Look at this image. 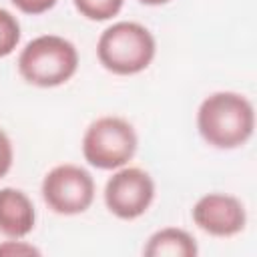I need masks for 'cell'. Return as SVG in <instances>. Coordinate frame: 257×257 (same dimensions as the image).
Segmentation results:
<instances>
[{"mask_svg": "<svg viewBox=\"0 0 257 257\" xmlns=\"http://www.w3.org/2000/svg\"><path fill=\"white\" fill-rule=\"evenodd\" d=\"M197 128L203 141L215 149L243 147L255 128L251 100L233 90H219L203 98L197 110Z\"/></svg>", "mask_w": 257, "mask_h": 257, "instance_id": "obj_1", "label": "cell"}, {"mask_svg": "<svg viewBox=\"0 0 257 257\" xmlns=\"http://www.w3.org/2000/svg\"><path fill=\"white\" fill-rule=\"evenodd\" d=\"M157 42L153 32L133 20H120L104 28L96 42V56L102 68L118 76L139 74L153 62Z\"/></svg>", "mask_w": 257, "mask_h": 257, "instance_id": "obj_2", "label": "cell"}, {"mask_svg": "<svg viewBox=\"0 0 257 257\" xmlns=\"http://www.w3.org/2000/svg\"><path fill=\"white\" fill-rule=\"evenodd\" d=\"M16 66L28 84L54 88L74 76L78 68V50L64 36L42 34L20 50Z\"/></svg>", "mask_w": 257, "mask_h": 257, "instance_id": "obj_3", "label": "cell"}, {"mask_svg": "<svg viewBox=\"0 0 257 257\" xmlns=\"http://www.w3.org/2000/svg\"><path fill=\"white\" fill-rule=\"evenodd\" d=\"M139 139L133 124L120 116H100L88 124L82 137L84 161L102 171L124 167L137 153Z\"/></svg>", "mask_w": 257, "mask_h": 257, "instance_id": "obj_4", "label": "cell"}, {"mask_svg": "<svg viewBox=\"0 0 257 257\" xmlns=\"http://www.w3.org/2000/svg\"><path fill=\"white\" fill-rule=\"evenodd\" d=\"M40 191L50 211L58 215H78L92 205L96 187L84 167L64 163L44 175Z\"/></svg>", "mask_w": 257, "mask_h": 257, "instance_id": "obj_5", "label": "cell"}, {"mask_svg": "<svg viewBox=\"0 0 257 257\" xmlns=\"http://www.w3.org/2000/svg\"><path fill=\"white\" fill-rule=\"evenodd\" d=\"M155 201V181L139 167H120L104 185L106 209L124 221L145 215Z\"/></svg>", "mask_w": 257, "mask_h": 257, "instance_id": "obj_6", "label": "cell"}, {"mask_svg": "<svg viewBox=\"0 0 257 257\" xmlns=\"http://www.w3.org/2000/svg\"><path fill=\"white\" fill-rule=\"evenodd\" d=\"M193 223L213 237H233L245 229L247 213L243 203L227 193L203 195L191 209Z\"/></svg>", "mask_w": 257, "mask_h": 257, "instance_id": "obj_7", "label": "cell"}, {"mask_svg": "<svg viewBox=\"0 0 257 257\" xmlns=\"http://www.w3.org/2000/svg\"><path fill=\"white\" fill-rule=\"evenodd\" d=\"M36 223V211L32 199L16 189H0V233L8 239H22L32 233Z\"/></svg>", "mask_w": 257, "mask_h": 257, "instance_id": "obj_8", "label": "cell"}, {"mask_svg": "<svg viewBox=\"0 0 257 257\" xmlns=\"http://www.w3.org/2000/svg\"><path fill=\"white\" fill-rule=\"evenodd\" d=\"M147 257H197L199 247L191 233L179 227H165L155 231L143 247Z\"/></svg>", "mask_w": 257, "mask_h": 257, "instance_id": "obj_9", "label": "cell"}, {"mask_svg": "<svg viewBox=\"0 0 257 257\" xmlns=\"http://www.w3.org/2000/svg\"><path fill=\"white\" fill-rule=\"evenodd\" d=\"M72 4L80 16L94 22H104L120 12L124 0H72Z\"/></svg>", "mask_w": 257, "mask_h": 257, "instance_id": "obj_10", "label": "cell"}, {"mask_svg": "<svg viewBox=\"0 0 257 257\" xmlns=\"http://www.w3.org/2000/svg\"><path fill=\"white\" fill-rule=\"evenodd\" d=\"M20 22L18 18L6 10V8H0V58L12 54L20 42Z\"/></svg>", "mask_w": 257, "mask_h": 257, "instance_id": "obj_11", "label": "cell"}, {"mask_svg": "<svg viewBox=\"0 0 257 257\" xmlns=\"http://www.w3.org/2000/svg\"><path fill=\"white\" fill-rule=\"evenodd\" d=\"M0 255L28 257V255H40V249L34 247L32 243H26V241H20V239H10V241H2L0 243Z\"/></svg>", "mask_w": 257, "mask_h": 257, "instance_id": "obj_12", "label": "cell"}, {"mask_svg": "<svg viewBox=\"0 0 257 257\" xmlns=\"http://www.w3.org/2000/svg\"><path fill=\"white\" fill-rule=\"evenodd\" d=\"M20 12L24 14H30V16H36V14H44L48 12L50 8L56 6L58 0H10Z\"/></svg>", "mask_w": 257, "mask_h": 257, "instance_id": "obj_13", "label": "cell"}, {"mask_svg": "<svg viewBox=\"0 0 257 257\" xmlns=\"http://www.w3.org/2000/svg\"><path fill=\"white\" fill-rule=\"evenodd\" d=\"M12 161H14L12 141H10V137L0 128V179L8 175V171L12 169Z\"/></svg>", "mask_w": 257, "mask_h": 257, "instance_id": "obj_14", "label": "cell"}, {"mask_svg": "<svg viewBox=\"0 0 257 257\" xmlns=\"http://www.w3.org/2000/svg\"><path fill=\"white\" fill-rule=\"evenodd\" d=\"M141 4H147V6H161V4H167L169 0H139Z\"/></svg>", "mask_w": 257, "mask_h": 257, "instance_id": "obj_15", "label": "cell"}]
</instances>
